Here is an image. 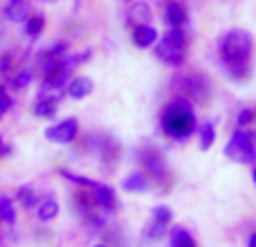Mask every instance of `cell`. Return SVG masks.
I'll list each match as a JSON object with an SVG mask.
<instances>
[{"label": "cell", "instance_id": "obj_27", "mask_svg": "<svg viewBox=\"0 0 256 247\" xmlns=\"http://www.w3.org/2000/svg\"><path fill=\"white\" fill-rule=\"evenodd\" d=\"M0 72H2V74L9 72V56H2V61H0Z\"/></svg>", "mask_w": 256, "mask_h": 247}, {"label": "cell", "instance_id": "obj_14", "mask_svg": "<svg viewBox=\"0 0 256 247\" xmlns=\"http://www.w3.org/2000/svg\"><path fill=\"white\" fill-rule=\"evenodd\" d=\"M122 186H124V191H128V194H144V191H148L150 182L144 173H130V176L124 178Z\"/></svg>", "mask_w": 256, "mask_h": 247}, {"label": "cell", "instance_id": "obj_17", "mask_svg": "<svg viewBox=\"0 0 256 247\" xmlns=\"http://www.w3.org/2000/svg\"><path fill=\"white\" fill-rule=\"evenodd\" d=\"M36 214H38V220H40V222H50V220H54V218L58 216V202H56L54 198H45L43 202L38 204Z\"/></svg>", "mask_w": 256, "mask_h": 247}, {"label": "cell", "instance_id": "obj_4", "mask_svg": "<svg viewBox=\"0 0 256 247\" xmlns=\"http://www.w3.org/2000/svg\"><path fill=\"white\" fill-rule=\"evenodd\" d=\"M178 92H182V97L189 99V102H198L204 104L212 97V84L204 74L200 72H186V74H178L173 81Z\"/></svg>", "mask_w": 256, "mask_h": 247}, {"label": "cell", "instance_id": "obj_26", "mask_svg": "<svg viewBox=\"0 0 256 247\" xmlns=\"http://www.w3.org/2000/svg\"><path fill=\"white\" fill-rule=\"evenodd\" d=\"M9 108H12V97L4 92V86H0V115H4Z\"/></svg>", "mask_w": 256, "mask_h": 247}, {"label": "cell", "instance_id": "obj_8", "mask_svg": "<svg viewBox=\"0 0 256 247\" xmlns=\"http://www.w3.org/2000/svg\"><path fill=\"white\" fill-rule=\"evenodd\" d=\"M140 162L144 164V168L153 178H164V176H166V160H164V155L160 153L158 148H153V146H146V148H142Z\"/></svg>", "mask_w": 256, "mask_h": 247}, {"label": "cell", "instance_id": "obj_25", "mask_svg": "<svg viewBox=\"0 0 256 247\" xmlns=\"http://www.w3.org/2000/svg\"><path fill=\"white\" fill-rule=\"evenodd\" d=\"M61 176L63 178H68V180H72L74 184H79V186H92V182L94 180H88V178H84V176H76V173H70V171H61Z\"/></svg>", "mask_w": 256, "mask_h": 247}, {"label": "cell", "instance_id": "obj_15", "mask_svg": "<svg viewBox=\"0 0 256 247\" xmlns=\"http://www.w3.org/2000/svg\"><path fill=\"white\" fill-rule=\"evenodd\" d=\"M92 88L94 86L88 76H76V79H72L70 86H68V94H70L72 99H86L92 92Z\"/></svg>", "mask_w": 256, "mask_h": 247}, {"label": "cell", "instance_id": "obj_1", "mask_svg": "<svg viewBox=\"0 0 256 247\" xmlns=\"http://www.w3.org/2000/svg\"><path fill=\"white\" fill-rule=\"evenodd\" d=\"M254 38L248 30H230L218 40V56L232 79H248L252 72Z\"/></svg>", "mask_w": 256, "mask_h": 247}, {"label": "cell", "instance_id": "obj_24", "mask_svg": "<svg viewBox=\"0 0 256 247\" xmlns=\"http://www.w3.org/2000/svg\"><path fill=\"white\" fill-rule=\"evenodd\" d=\"M18 198L22 200L25 207H34L36 204V194H34L32 186H20V189H18Z\"/></svg>", "mask_w": 256, "mask_h": 247}, {"label": "cell", "instance_id": "obj_11", "mask_svg": "<svg viewBox=\"0 0 256 247\" xmlns=\"http://www.w3.org/2000/svg\"><path fill=\"white\" fill-rule=\"evenodd\" d=\"M158 30H155L153 25H135V30H132V43L137 45V48H142V50H146V48H150V45H155L158 43Z\"/></svg>", "mask_w": 256, "mask_h": 247}, {"label": "cell", "instance_id": "obj_31", "mask_svg": "<svg viewBox=\"0 0 256 247\" xmlns=\"http://www.w3.org/2000/svg\"><path fill=\"white\" fill-rule=\"evenodd\" d=\"M0 150H2V140H0Z\"/></svg>", "mask_w": 256, "mask_h": 247}, {"label": "cell", "instance_id": "obj_22", "mask_svg": "<svg viewBox=\"0 0 256 247\" xmlns=\"http://www.w3.org/2000/svg\"><path fill=\"white\" fill-rule=\"evenodd\" d=\"M32 79H34V72L32 70H22V72H18L16 76H14V88H27V86L32 84Z\"/></svg>", "mask_w": 256, "mask_h": 247}, {"label": "cell", "instance_id": "obj_29", "mask_svg": "<svg viewBox=\"0 0 256 247\" xmlns=\"http://www.w3.org/2000/svg\"><path fill=\"white\" fill-rule=\"evenodd\" d=\"M252 180H254V184H256V166H254V171H252Z\"/></svg>", "mask_w": 256, "mask_h": 247}, {"label": "cell", "instance_id": "obj_23", "mask_svg": "<svg viewBox=\"0 0 256 247\" xmlns=\"http://www.w3.org/2000/svg\"><path fill=\"white\" fill-rule=\"evenodd\" d=\"M254 117H256V110H254V108H243V110L238 112V117H236V126H238V128L250 126V124L254 122Z\"/></svg>", "mask_w": 256, "mask_h": 247}, {"label": "cell", "instance_id": "obj_20", "mask_svg": "<svg viewBox=\"0 0 256 247\" xmlns=\"http://www.w3.org/2000/svg\"><path fill=\"white\" fill-rule=\"evenodd\" d=\"M43 27H45V18L40 16V14H36V16H27V20H25V34L27 36H38L40 32H43Z\"/></svg>", "mask_w": 256, "mask_h": 247}, {"label": "cell", "instance_id": "obj_5", "mask_svg": "<svg viewBox=\"0 0 256 247\" xmlns=\"http://www.w3.org/2000/svg\"><path fill=\"white\" fill-rule=\"evenodd\" d=\"M225 155L238 164L256 162V137L245 128H236L225 146Z\"/></svg>", "mask_w": 256, "mask_h": 247}, {"label": "cell", "instance_id": "obj_13", "mask_svg": "<svg viewBox=\"0 0 256 247\" xmlns=\"http://www.w3.org/2000/svg\"><path fill=\"white\" fill-rule=\"evenodd\" d=\"M4 16L12 22H25L30 16V7H27L25 0H9L7 7H4Z\"/></svg>", "mask_w": 256, "mask_h": 247}, {"label": "cell", "instance_id": "obj_16", "mask_svg": "<svg viewBox=\"0 0 256 247\" xmlns=\"http://www.w3.org/2000/svg\"><path fill=\"white\" fill-rule=\"evenodd\" d=\"M128 20L132 25H146L150 20V9L146 2H132V7L128 9Z\"/></svg>", "mask_w": 256, "mask_h": 247}, {"label": "cell", "instance_id": "obj_7", "mask_svg": "<svg viewBox=\"0 0 256 247\" xmlns=\"http://www.w3.org/2000/svg\"><path fill=\"white\" fill-rule=\"evenodd\" d=\"M171 218H173V212L168 207H164V204L153 207V212H150V222H148V227L144 230V236L148 240H158L160 236L166 234Z\"/></svg>", "mask_w": 256, "mask_h": 247}, {"label": "cell", "instance_id": "obj_2", "mask_svg": "<svg viewBox=\"0 0 256 247\" xmlns=\"http://www.w3.org/2000/svg\"><path fill=\"white\" fill-rule=\"evenodd\" d=\"M160 124H162L164 135H168L171 140L178 142L189 140L198 130V120H196L194 110H191V102L184 97H178L164 106Z\"/></svg>", "mask_w": 256, "mask_h": 247}, {"label": "cell", "instance_id": "obj_30", "mask_svg": "<svg viewBox=\"0 0 256 247\" xmlns=\"http://www.w3.org/2000/svg\"><path fill=\"white\" fill-rule=\"evenodd\" d=\"M92 247H108V245H104V243H97V245H92Z\"/></svg>", "mask_w": 256, "mask_h": 247}, {"label": "cell", "instance_id": "obj_21", "mask_svg": "<svg viewBox=\"0 0 256 247\" xmlns=\"http://www.w3.org/2000/svg\"><path fill=\"white\" fill-rule=\"evenodd\" d=\"M216 142V130H214V124L207 122L202 128H200V148L202 150H209Z\"/></svg>", "mask_w": 256, "mask_h": 247}, {"label": "cell", "instance_id": "obj_19", "mask_svg": "<svg viewBox=\"0 0 256 247\" xmlns=\"http://www.w3.org/2000/svg\"><path fill=\"white\" fill-rule=\"evenodd\" d=\"M0 220H4L7 225L16 222V207H14L12 198H7V196H0Z\"/></svg>", "mask_w": 256, "mask_h": 247}, {"label": "cell", "instance_id": "obj_18", "mask_svg": "<svg viewBox=\"0 0 256 247\" xmlns=\"http://www.w3.org/2000/svg\"><path fill=\"white\" fill-rule=\"evenodd\" d=\"M34 115L40 117V120H52V117L56 115V102L38 97V102L34 104Z\"/></svg>", "mask_w": 256, "mask_h": 247}, {"label": "cell", "instance_id": "obj_28", "mask_svg": "<svg viewBox=\"0 0 256 247\" xmlns=\"http://www.w3.org/2000/svg\"><path fill=\"white\" fill-rule=\"evenodd\" d=\"M248 247H256V232L252 236H250V243H248Z\"/></svg>", "mask_w": 256, "mask_h": 247}, {"label": "cell", "instance_id": "obj_12", "mask_svg": "<svg viewBox=\"0 0 256 247\" xmlns=\"http://www.w3.org/2000/svg\"><path fill=\"white\" fill-rule=\"evenodd\" d=\"M168 247H198L196 238L184 225H176L168 232Z\"/></svg>", "mask_w": 256, "mask_h": 247}, {"label": "cell", "instance_id": "obj_10", "mask_svg": "<svg viewBox=\"0 0 256 247\" xmlns=\"http://www.w3.org/2000/svg\"><path fill=\"white\" fill-rule=\"evenodd\" d=\"M164 22L168 27H184L186 25V9L178 0H168L164 7Z\"/></svg>", "mask_w": 256, "mask_h": 247}, {"label": "cell", "instance_id": "obj_9", "mask_svg": "<svg viewBox=\"0 0 256 247\" xmlns=\"http://www.w3.org/2000/svg\"><path fill=\"white\" fill-rule=\"evenodd\" d=\"M90 189H92V200L99 209H104V212H115L117 209V196L110 186L102 184V182H92Z\"/></svg>", "mask_w": 256, "mask_h": 247}, {"label": "cell", "instance_id": "obj_3", "mask_svg": "<svg viewBox=\"0 0 256 247\" xmlns=\"http://www.w3.org/2000/svg\"><path fill=\"white\" fill-rule=\"evenodd\" d=\"M155 56L171 68H180L186 56V34L182 27H171L166 34L160 38L158 48H155Z\"/></svg>", "mask_w": 256, "mask_h": 247}, {"label": "cell", "instance_id": "obj_6", "mask_svg": "<svg viewBox=\"0 0 256 247\" xmlns=\"http://www.w3.org/2000/svg\"><path fill=\"white\" fill-rule=\"evenodd\" d=\"M76 132H79V122L74 117H68V120L45 128V140L54 142V144H70L74 142Z\"/></svg>", "mask_w": 256, "mask_h": 247}]
</instances>
